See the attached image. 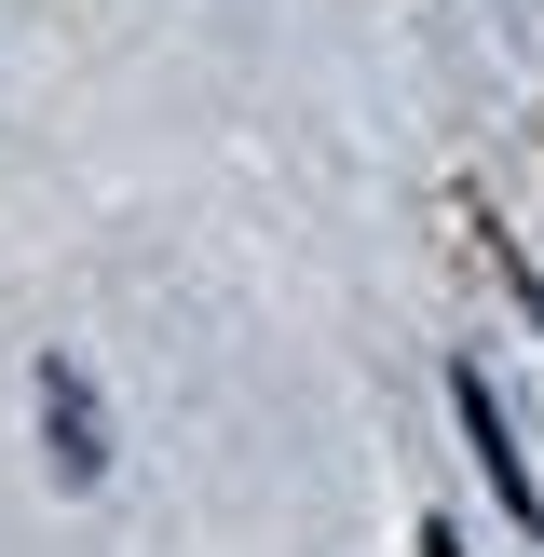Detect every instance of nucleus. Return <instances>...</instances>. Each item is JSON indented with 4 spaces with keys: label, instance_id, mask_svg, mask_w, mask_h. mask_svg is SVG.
Wrapping results in <instances>:
<instances>
[{
    "label": "nucleus",
    "instance_id": "obj_2",
    "mask_svg": "<svg viewBox=\"0 0 544 557\" xmlns=\"http://www.w3.org/2000/svg\"><path fill=\"white\" fill-rule=\"evenodd\" d=\"M41 422H54V476L82 490V476L109 462V449H96V395H82V368H41Z\"/></svg>",
    "mask_w": 544,
    "mask_h": 557
},
{
    "label": "nucleus",
    "instance_id": "obj_1",
    "mask_svg": "<svg viewBox=\"0 0 544 557\" xmlns=\"http://www.w3.org/2000/svg\"><path fill=\"white\" fill-rule=\"evenodd\" d=\"M449 408H462V435H477V462H490V490H504V517H517V531H544V490H531V462H517L504 395H490V381L462 368V381H449Z\"/></svg>",
    "mask_w": 544,
    "mask_h": 557
}]
</instances>
